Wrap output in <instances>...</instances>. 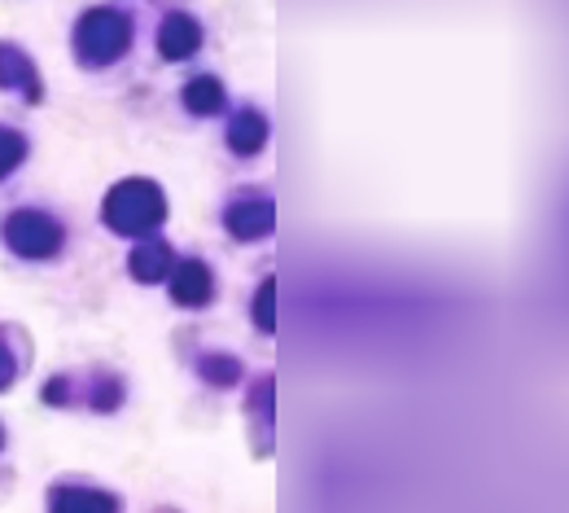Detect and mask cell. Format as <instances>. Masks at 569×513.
Returning a JSON list of instances; mask_svg holds the SVG:
<instances>
[{
    "label": "cell",
    "instance_id": "cell-1",
    "mask_svg": "<svg viewBox=\"0 0 569 513\" xmlns=\"http://www.w3.org/2000/svg\"><path fill=\"white\" fill-rule=\"evenodd\" d=\"M106 220L123 233H149L153 224L162 220V198L153 185L144 180H132V185H119L110 207H106Z\"/></svg>",
    "mask_w": 569,
    "mask_h": 513
},
{
    "label": "cell",
    "instance_id": "cell-2",
    "mask_svg": "<svg viewBox=\"0 0 569 513\" xmlns=\"http://www.w3.org/2000/svg\"><path fill=\"white\" fill-rule=\"evenodd\" d=\"M128 45V27L114 18V13H97V18H83V31H79V49L92 58V62H110L119 49Z\"/></svg>",
    "mask_w": 569,
    "mask_h": 513
},
{
    "label": "cell",
    "instance_id": "cell-3",
    "mask_svg": "<svg viewBox=\"0 0 569 513\" xmlns=\"http://www.w3.org/2000/svg\"><path fill=\"white\" fill-rule=\"evenodd\" d=\"M4 233H9V246L22 250V255H49V250H58V241H62L58 224L36 216V211L13 216V220L4 224Z\"/></svg>",
    "mask_w": 569,
    "mask_h": 513
},
{
    "label": "cell",
    "instance_id": "cell-4",
    "mask_svg": "<svg viewBox=\"0 0 569 513\" xmlns=\"http://www.w3.org/2000/svg\"><path fill=\"white\" fill-rule=\"evenodd\" d=\"M228 224H232L241 237H263V233L272 228V203H263V198L237 203V207L228 211Z\"/></svg>",
    "mask_w": 569,
    "mask_h": 513
},
{
    "label": "cell",
    "instance_id": "cell-5",
    "mask_svg": "<svg viewBox=\"0 0 569 513\" xmlns=\"http://www.w3.org/2000/svg\"><path fill=\"white\" fill-rule=\"evenodd\" d=\"M53 513H119V505L101 492H83V487H62L53 496Z\"/></svg>",
    "mask_w": 569,
    "mask_h": 513
},
{
    "label": "cell",
    "instance_id": "cell-6",
    "mask_svg": "<svg viewBox=\"0 0 569 513\" xmlns=\"http://www.w3.org/2000/svg\"><path fill=\"white\" fill-rule=\"evenodd\" d=\"M158 45H162V53H167V58H184V53L198 45V27H193L189 18H171V22L162 27Z\"/></svg>",
    "mask_w": 569,
    "mask_h": 513
},
{
    "label": "cell",
    "instance_id": "cell-7",
    "mask_svg": "<svg viewBox=\"0 0 569 513\" xmlns=\"http://www.w3.org/2000/svg\"><path fill=\"white\" fill-rule=\"evenodd\" d=\"M207 294H211V277H207V268H202V264H184V268H180V282H176V298L193 307V303H202Z\"/></svg>",
    "mask_w": 569,
    "mask_h": 513
},
{
    "label": "cell",
    "instance_id": "cell-8",
    "mask_svg": "<svg viewBox=\"0 0 569 513\" xmlns=\"http://www.w3.org/2000/svg\"><path fill=\"white\" fill-rule=\"evenodd\" d=\"M263 141H268V124H263L259 115H241L237 128H232V146L250 154V149H259Z\"/></svg>",
    "mask_w": 569,
    "mask_h": 513
},
{
    "label": "cell",
    "instance_id": "cell-9",
    "mask_svg": "<svg viewBox=\"0 0 569 513\" xmlns=\"http://www.w3.org/2000/svg\"><path fill=\"white\" fill-rule=\"evenodd\" d=\"M167 246H158V241H149L144 250H137V277H144V282H153V277H162L167 273Z\"/></svg>",
    "mask_w": 569,
    "mask_h": 513
},
{
    "label": "cell",
    "instance_id": "cell-10",
    "mask_svg": "<svg viewBox=\"0 0 569 513\" xmlns=\"http://www.w3.org/2000/svg\"><path fill=\"white\" fill-rule=\"evenodd\" d=\"M189 110H202V115H211V110H219L223 106V97H219V83L214 79H202V83H189Z\"/></svg>",
    "mask_w": 569,
    "mask_h": 513
},
{
    "label": "cell",
    "instance_id": "cell-11",
    "mask_svg": "<svg viewBox=\"0 0 569 513\" xmlns=\"http://www.w3.org/2000/svg\"><path fill=\"white\" fill-rule=\"evenodd\" d=\"M18 158H22V141H18V137H9V132H0V176H4Z\"/></svg>",
    "mask_w": 569,
    "mask_h": 513
},
{
    "label": "cell",
    "instance_id": "cell-12",
    "mask_svg": "<svg viewBox=\"0 0 569 513\" xmlns=\"http://www.w3.org/2000/svg\"><path fill=\"white\" fill-rule=\"evenodd\" d=\"M254 320L263 325V329H272V282L259 290V307H254Z\"/></svg>",
    "mask_w": 569,
    "mask_h": 513
},
{
    "label": "cell",
    "instance_id": "cell-13",
    "mask_svg": "<svg viewBox=\"0 0 569 513\" xmlns=\"http://www.w3.org/2000/svg\"><path fill=\"white\" fill-rule=\"evenodd\" d=\"M9 368H13V365H9V356H4V352H0V386H4V382H9Z\"/></svg>",
    "mask_w": 569,
    "mask_h": 513
}]
</instances>
